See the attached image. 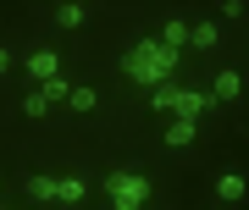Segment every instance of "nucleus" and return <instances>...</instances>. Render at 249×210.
I'll use <instances>...</instances> for the list:
<instances>
[{
    "label": "nucleus",
    "instance_id": "1",
    "mask_svg": "<svg viewBox=\"0 0 249 210\" xmlns=\"http://www.w3.org/2000/svg\"><path fill=\"white\" fill-rule=\"evenodd\" d=\"M172 72H178V50H166L160 39H139L133 50L122 55V78H133L144 88H160Z\"/></svg>",
    "mask_w": 249,
    "mask_h": 210
},
{
    "label": "nucleus",
    "instance_id": "2",
    "mask_svg": "<svg viewBox=\"0 0 249 210\" xmlns=\"http://www.w3.org/2000/svg\"><path fill=\"white\" fill-rule=\"evenodd\" d=\"M106 199H111V210H144L150 205V177H139V172H106Z\"/></svg>",
    "mask_w": 249,
    "mask_h": 210
},
{
    "label": "nucleus",
    "instance_id": "3",
    "mask_svg": "<svg viewBox=\"0 0 249 210\" xmlns=\"http://www.w3.org/2000/svg\"><path fill=\"white\" fill-rule=\"evenodd\" d=\"M150 100H155V111H178V122H199V111L211 105L205 94H194V88H172V83L150 88Z\"/></svg>",
    "mask_w": 249,
    "mask_h": 210
},
{
    "label": "nucleus",
    "instance_id": "4",
    "mask_svg": "<svg viewBox=\"0 0 249 210\" xmlns=\"http://www.w3.org/2000/svg\"><path fill=\"white\" fill-rule=\"evenodd\" d=\"M28 72H34L39 83H50L55 72H61V61H55V50H34V55H28Z\"/></svg>",
    "mask_w": 249,
    "mask_h": 210
},
{
    "label": "nucleus",
    "instance_id": "5",
    "mask_svg": "<svg viewBox=\"0 0 249 210\" xmlns=\"http://www.w3.org/2000/svg\"><path fill=\"white\" fill-rule=\"evenodd\" d=\"M83 199V183L78 177H55V205H78Z\"/></svg>",
    "mask_w": 249,
    "mask_h": 210
},
{
    "label": "nucleus",
    "instance_id": "6",
    "mask_svg": "<svg viewBox=\"0 0 249 210\" xmlns=\"http://www.w3.org/2000/svg\"><path fill=\"white\" fill-rule=\"evenodd\" d=\"M28 193H34L39 205H55V177H45V172H39V177H28Z\"/></svg>",
    "mask_w": 249,
    "mask_h": 210
},
{
    "label": "nucleus",
    "instance_id": "7",
    "mask_svg": "<svg viewBox=\"0 0 249 210\" xmlns=\"http://www.w3.org/2000/svg\"><path fill=\"white\" fill-rule=\"evenodd\" d=\"M216 193H222V205H238V199H244V177H238V172H227L222 183H216Z\"/></svg>",
    "mask_w": 249,
    "mask_h": 210
},
{
    "label": "nucleus",
    "instance_id": "8",
    "mask_svg": "<svg viewBox=\"0 0 249 210\" xmlns=\"http://www.w3.org/2000/svg\"><path fill=\"white\" fill-rule=\"evenodd\" d=\"M216 39H222V28H216V22H199V28H188V44H199V50H211Z\"/></svg>",
    "mask_w": 249,
    "mask_h": 210
},
{
    "label": "nucleus",
    "instance_id": "9",
    "mask_svg": "<svg viewBox=\"0 0 249 210\" xmlns=\"http://www.w3.org/2000/svg\"><path fill=\"white\" fill-rule=\"evenodd\" d=\"M155 39L166 44V50H183V44H188V28H183V22H166V28H160Z\"/></svg>",
    "mask_w": 249,
    "mask_h": 210
},
{
    "label": "nucleus",
    "instance_id": "10",
    "mask_svg": "<svg viewBox=\"0 0 249 210\" xmlns=\"http://www.w3.org/2000/svg\"><path fill=\"white\" fill-rule=\"evenodd\" d=\"M194 133H199L194 122H172V127H166V144H172V149H183V144H194Z\"/></svg>",
    "mask_w": 249,
    "mask_h": 210
},
{
    "label": "nucleus",
    "instance_id": "11",
    "mask_svg": "<svg viewBox=\"0 0 249 210\" xmlns=\"http://www.w3.org/2000/svg\"><path fill=\"white\" fill-rule=\"evenodd\" d=\"M39 94H45V105H61V100L72 94V83H67V78H50V83H39Z\"/></svg>",
    "mask_w": 249,
    "mask_h": 210
},
{
    "label": "nucleus",
    "instance_id": "12",
    "mask_svg": "<svg viewBox=\"0 0 249 210\" xmlns=\"http://www.w3.org/2000/svg\"><path fill=\"white\" fill-rule=\"evenodd\" d=\"M238 88H244L238 72H222V78H216V100H238Z\"/></svg>",
    "mask_w": 249,
    "mask_h": 210
},
{
    "label": "nucleus",
    "instance_id": "13",
    "mask_svg": "<svg viewBox=\"0 0 249 210\" xmlns=\"http://www.w3.org/2000/svg\"><path fill=\"white\" fill-rule=\"evenodd\" d=\"M67 105H72V111H94V88H72Z\"/></svg>",
    "mask_w": 249,
    "mask_h": 210
},
{
    "label": "nucleus",
    "instance_id": "14",
    "mask_svg": "<svg viewBox=\"0 0 249 210\" xmlns=\"http://www.w3.org/2000/svg\"><path fill=\"white\" fill-rule=\"evenodd\" d=\"M55 22H61V28H78L83 22V6H55Z\"/></svg>",
    "mask_w": 249,
    "mask_h": 210
},
{
    "label": "nucleus",
    "instance_id": "15",
    "mask_svg": "<svg viewBox=\"0 0 249 210\" xmlns=\"http://www.w3.org/2000/svg\"><path fill=\"white\" fill-rule=\"evenodd\" d=\"M22 111H28V116H45L50 105H45V94H28V100H22Z\"/></svg>",
    "mask_w": 249,
    "mask_h": 210
},
{
    "label": "nucleus",
    "instance_id": "16",
    "mask_svg": "<svg viewBox=\"0 0 249 210\" xmlns=\"http://www.w3.org/2000/svg\"><path fill=\"white\" fill-rule=\"evenodd\" d=\"M6 72H11V55H6V50H0V78H6Z\"/></svg>",
    "mask_w": 249,
    "mask_h": 210
}]
</instances>
